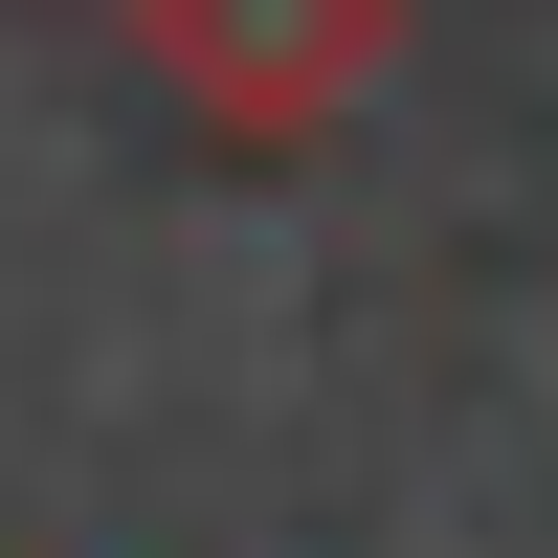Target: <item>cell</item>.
<instances>
[{"label": "cell", "instance_id": "cell-1", "mask_svg": "<svg viewBox=\"0 0 558 558\" xmlns=\"http://www.w3.org/2000/svg\"><path fill=\"white\" fill-rule=\"evenodd\" d=\"M134 89H157L179 134H223V157H313L336 112H380L402 68V0H112Z\"/></svg>", "mask_w": 558, "mask_h": 558}]
</instances>
